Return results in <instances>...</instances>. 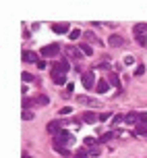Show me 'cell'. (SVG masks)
I'll use <instances>...</instances> for the list:
<instances>
[{
    "instance_id": "1",
    "label": "cell",
    "mask_w": 147,
    "mask_h": 158,
    "mask_svg": "<svg viewBox=\"0 0 147 158\" xmlns=\"http://www.w3.org/2000/svg\"><path fill=\"white\" fill-rule=\"evenodd\" d=\"M133 33H135V40L139 42V46H147V25L145 23H137L133 27Z\"/></svg>"
},
{
    "instance_id": "2",
    "label": "cell",
    "mask_w": 147,
    "mask_h": 158,
    "mask_svg": "<svg viewBox=\"0 0 147 158\" xmlns=\"http://www.w3.org/2000/svg\"><path fill=\"white\" fill-rule=\"evenodd\" d=\"M54 142L64 143V146H73V143H75V137H73V135H70L66 129H60V131L54 135Z\"/></svg>"
},
{
    "instance_id": "3",
    "label": "cell",
    "mask_w": 147,
    "mask_h": 158,
    "mask_svg": "<svg viewBox=\"0 0 147 158\" xmlns=\"http://www.w3.org/2000/svg\"><path fill=\"white\" fill-rule=\"evenodd\" d=\"M81 83L85 85V89H93V87L97 85V83H95V75H93V71L83 73V75H81Z\"/></svg>"
},
{
    "instance_id": "4",
    "label": "cell",
    "mask_w": 147,
    "mask_h": 158,
    "mask_svg": "<svg viewBox=\"0 0 147 158\" xmlns=\"http://www.w3.org/2000/svg\"><path fill=\"white\" fill-rule=\"evenodd\" d=\"M58 52H60V44H50L42 48V56H56Z\"/></svg>"
},
{
    "instance_id": "5",
    "label": "cell",
    "mask_w": 147,
    "mask_h": 158,
    "mask_svg": "<svg viewBox=\"0 0 147 158\" xmlns=\"http://www.w3.org/2000/svg\"><path fill=\"white\" fill-rule=\"evenodd\" d=\"M69 69H70V64L66 63V60H58V63H54V67H52V73H69Z\"/></svg>"
},
{
    "instance_id": "6",
    "label": "cell",
    "mask_w": 147,
    "mask_h": 158,
    "mask_svg": "<svg viewBox=\"0 0 147 158\" xmlns=\"http://www.w3.org/2000/svg\"><path fill=\"white\" fill-rule=\"evenodd\" d=\"M66 52H69V56L70 58H75V60H81V58H83V52H81V48H77V46H69L66 48Z\"/></svg>"
},
{
    "instance_id": "7",
    "label": "cell",
    "mask_w": 147,
    "mask_h": 158,
    "mask_svg": "<svg viewBox=\"0 0 147 158\" xmlns=\"http://www.w3.org/2000/svg\"><path fill=\"white\" fill-rule=\"evenodd\" d=\"M23 63H33V64H38L39 63V58L35 52H31V50H25L23 52Z\"/></svg>"
},
{
    "instance_id": "8",
    "label": "cell",
    "mask_w": 147,
    "mask_h": 158,
    "mask_svg": "<svg viewBox=\"0 0 147 158\" xmlns=\"http://www.w3.org/2000/svg\"><path fill=\"white\" fill-rule=\"evenodd\" d=\"M124 123H129V125H135V123H137V125H139L141 123V112H131V114H126V117H124Z\"/></svg>"
},
{
    "instance_id": "9",
    "label": "cell",
    "mask_w": 147,
    "mask_h": 158,
    "mask_svg": "<svg viewBox=\"0 0 147 158\" xmlns=\"http://www.w3.org/2000/svg\"><path fill=\"white\" fill-rule=\"evenodd\" d=\"M108 44L110 46H124V38L118 35V33H112V35L108 38Z\"/></svg>"
},
{
    "instance_id": "10",
    "label": "cell",
    "mask_w": 147,
    "mask_h": 158,
    "mask_svg": "<svg viewBox=\"0 0 147 158\" xmlns=\"http://www.w3.org/2000/svg\"><path fill=\"white\" fill-rule=\"evenodd\" d=\"M108 89H110V81L100 79V81H97V85H95V92H97V94H106Z\"/></svg>"
},
{
    "instance_id": "11",
    "label": "cell",
    "mask_w": 147,
    "mask_h": 158,
    "mask_svg": "<svg viewBox=\"0 0 147 158\" xmlns=\"http://www.w3.org/2000/svg\"><path fill=\"white\" fill-rule=\"evenodd\" d=\"M50 75H52V81L56 85H64L66 83V75L64 73H50Z\"/></svg>"
},
{
    "instance_id": "12",
    "label": "cell",
    "mask_w": 147,
    "mask_h": 158,
    "mask_svg": "<svg viewBox=\"0 0 147 158\" xmlns=\"http://www.w3.org/2000/svg\"><path fill=\"white\" fill-rule=\"evenodd\" d=\"M52 146H54V150L58 152V154H62V156H70V150L66 148V146H64V143H58V142H54Z\"/></svg>"
},
{
    "instance_id": "13",
    "label": "cell",
    "mask_w": 147,
    "mask_h": 158,
    "mask_svg": "<svg viewBox=\"0 0 147 158\" xmlns=\"http://www.w3.org/2000/svg\"><path fill=\"white\" fill-rule=\"evenodd\" d=\"M77 100H79V104H87V106H100V102H97V100L87 98V96H79Z\"/></svg>"
},
{
    "instance_id": "14",
    "label": "cell",
    "mask_w": 147,
    "mask_h": 158,
    "mask_svg": "<svg viewBox=\"0 0 147 158\" xmlns=\"http://www.w3.org/2000/svg\"><path fill=\"white\" fill-rule=\"evenodd\" d=\"M120 135V129H116V131H108V133H104L100 137V142L104 143V142H110V139H114V137H118Z\"/></svg>"
},
{
    "instance_id": "15",
    "label": "cell",
    "mask_w": 147,
    "mask_h": 158,
    "mask_svg": "<svg viewBox=\"0 0 147 158\" xmlns=\"http://www.w3.org/2000/svg\"><path fill=\"white\" fill-rule=\"evenodd\" d=\"M52 29L56 33H66V29H70L69 23H52Z\"/></svg>"
},
{
    "instance_id": "16",
    "label": "cell",
    "mask_w": 147,
    "mask_h": 158,
    "mask_svg": "<svg viewBox=\"0 0 147 158\" xmlns=\"http://www.w3.org/2000/svg\"><path fill=\"white\" fill-rule=\"evenodd\" d=\"M48 131H50L52 135H56L58 131H60V123H58V121H52V123H48Z\"/></svg>"
},
{
    "instance_id": "17",
    "label": "cell",
    "mask_w": 147,
    "mask_h": 158,
    "mask_svg": "<svg viewBox=\"0 0 147 158\" xmlns=\"http://www.w3.org/2000/svg\"><path fill=\"white\" fill-rule=\"evenodd\" d=\"M83 121H85V123H95V121H97V114H93V112H85V114H83Z\"/></svg>"
},
{
    "instance_id": "18",
    "label": "cell",
    "mask_w": 147,
    "mask_h": 158,
    "mask_svg": "<svg viewBox=\"0 0 147 158\" xmlns=\"http://www.w3.org/2000/svg\"><path fill=\"white\" fill-rule=\"evenodd\" d=\"M87 146V148H95L97 143H100V139H95V137H85V142H83Z\"/></svg>"
},
{
    "instance_id": "19",
    "label": "cell",
    "mask_w": 147,
    "mask_h": 158,
    "mask_svg": "<svg viewBox=\"0 0 147 158\" xmlns=\"http://www.w3.org/2000/svg\"><path fill=\"white\" fill-rule=\"evenodd\" d=\"M73 158H91V156H89L87 148H83V150H77V152H75V156H73Z\"/></svg>"
},
{
    "instance_id": "20",
    "label": "cell",
    "mask_w": 147,
    "mask_h": 158,
    "mask_svg": "<svg viewBox=\"0 0 147 158\" xmlns=\"http://www.w3.org/2000/svg\"><path fill=\"white\" fill-rule=\"evenodd\" d=\"M81 52H83L85 56H91L93 54V48L89 46V44H83V46H81Z\"/></svg>"
},
{
    "instance_id": "21",
    "label": "cell",
    "mask_w": 147,
    "mask_h": 158,
    "mask_svg": "<svg viewBox=\"0 0 147 158\" xmlns=\"http://www.w3.org/2000/svg\"><path fill=\"white\" fill-rule=\"evenodd\" d=\"M83 38H85L87 42H93V44H97V38H95L93 33H89V31H85V33H83Z\"/></svg>"
},
{
    "instance_id": "22",
    "label": "cell",
    "mask_w": 147,
    "mask_h": 158,
    "mask_svg": "<svg viewBox=\"0 0 147 158\" xmlns=\"http://www.w3.org/2000/svg\"><path fill=\"white\" fill-rule=\"evenodd\" d=\"M48 102H50V100H48V96H39V98H35V104H42V106H46Z\"/></svg>"
},
{
    "instance_id": "23",
    "label": "cell",
    "mask_w": 147,
    "mask_h": 158,
    "mask_svg": "<svg viewBox=\"0 0 147 158\" xmlns=\"http://www.w3.org/2000/svg\"><path fill=\"white\" fill-rule=\"evenodd\" d=\"M110 112H101V114H97V121H101V123H106V121H110Z\"/></svg>"
},
{
    "instance_id": "24",
    "label": "cell",
    "mask_w": 147,
    "mask_h": 158,
    "mask_svg": "<svg viewBox=\"0 0 147 158\" xmlns=\"http://www.w3.org/2000/svg\"><path fill=\"white\" fill-rule=\"evenodd\" d=\"M81 35H83V31H81V29H73V31H70V40H79Z\"/></svg>"
},
{
    "instance_id": "25",
    "label": "cell",
    "mask_w": 147,
    "mask_h": 158,
    "mask_svg": "<svg viewBox=\"0 0 147 158\" xmlns=\"http://www.w3.org/2000/svg\"><path fill=\"white\" fill-rule=\"evenodd\" d=\"M21 79H23L25 83H31V81H33V75H31V73H21Z\"/></svg>"
},
{
    "instance_id": "26",
    "label": "cell",
    "mask_w": 147,
    "mask_h": 158,
    "mask_svg": "<svg viewBox=\"0 0 147 158\" xmlns=\"http://www.w3.org/2000/svg\"><path fill=\"white\" fill-rule=\"evenodd\" d=\"M110 85H116V87H120V79H118L116 75H110Z\"/></svg>"
},
{
    "instance_id": "27",
    "label": "cell",
    "mask_w": 147,
    "mask_h": 158,
    "mask_svg": "<svg viewBox=\"0 0 147 158\" xmlns=\"http://www.w3.org/2000/svg\"><path fill=\"white\" fill-rule=\"evenodd\" d=\"M21 117H23V121H31V118H33V112H31V110H23V112H21Z\"/></svg>"
},
{
    "instance_id": "28",
    "label": "cell",
    "mask_w": 147,
    "mask_h": 158,
    "mask_svg": "<svg viewBox=\"0 0 147 158\" xmlns=\"http://www.w3.org/2000/svg\"><path fill=\"white\" fill-rule=\"evenodd\" d=\"M100 154H101V150L97 146H95V148H89V156H100Z\"/></svg>"
},
{
    "instance_id": "29",
    "label": "cell",
    "mask_w": 147,
    "mask_h": 158,
    "mask_svg": "<svg viewBox=\"0 0 147 158\" xmlns=\"http://www.w3.org/2000/svg\"><path fill=\"white\" fill-rule=\"evenodd\" d=\"M122 121H124V117H122V114H114V117H112V123H114V125L122 123Z\"/></svg>"
},
{
    "instance_id": "30",
    "label": "cell",
    "mask_w": 147,
    "mask_h": 158,
    "mask_svg": "<svg viewBox=\"0 0 147 158\" xmlns=\"http://www.w3.org/2000/svg\"><path fill=\"white\" fill-rule=\"evenodd\" d=\"M23 106H25V110H29V106H31V100H29V98H25V100H23Z\"/></svg>"
},
{
    "instance_id": "31",
    "label": "cell",
    "mask_w": 147,
    "mask_h": 158,
    "mask_svg": "<svg viewBox=\"0 0 147 158\" xmlns=\"http://www.w3.org/2000/svg\"><path fill=\"white\" fill-rule=\"evenodd\" d=\"M135 63V60H133V56H126V58H124V64H133Z\"/></svg>"
},
{
    "instance_id": "32",
    "label": "cell",
    "mask_w": 147,
    "mask_h": 158,
    "mask_svg": "<svg viewBox=\"0 0 147 158\" xmlns=\"http://www.w3.org/2000/svg\"><path fill=\"white\" fill-rule=\"evenodd\" d=\"M143 71H145V67H143V64H139V67H137V71H135V73H137V75H141Z\"/></svg>"
},
{
    "instance_id": "33",
    "label": "cell",
    "mask_w": 147,
    "mask_h": 158,
    "mask_svg": "<svg viewBox=\"0 0 147 158\" xmlns=\"http://www.w3.org/2000/svg\"><path fill=\"white\" fill-rule=\"evenodd\" d=\"M70 112H73L70 108H62V110H60V114H70Z\"/></svg>"
}]
</instances>
